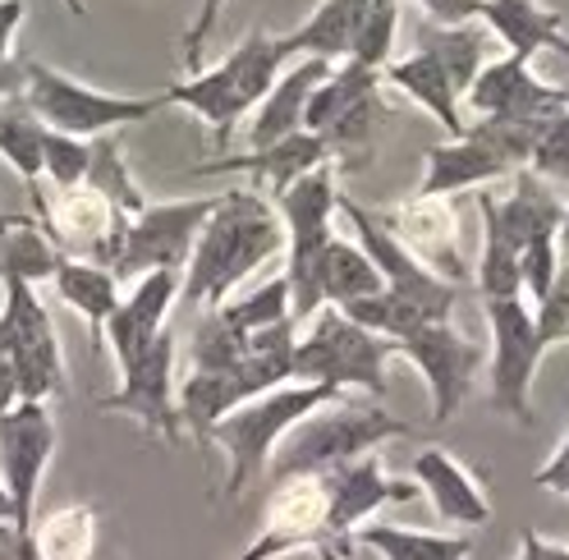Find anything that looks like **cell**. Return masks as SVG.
<instances>
[{
    "label": "cell",
    "mask_w": 569,
    "mask_h": 560,
    "mask_svg": "<svg viewBox=\"0 0 569 560\" xmlns=\"http://www.w3.org/2000/svg\"><path fill=\"white\" fill-rule=\"evenodd\" d=\"M280 249H284V226L276 207L253 189H230L217 198L211 217L193 239V253L180 276V299L202 312L221 308L230 290L243 286Z\"/></svg>",
    "instance_id": "obj_1"
},
{
    "label": "cell",
    "mask_w": 569,
    "mask_h": 560,
    "mask_svg": "<svg viewBox=\"0 0 569 560\" xmlns=\"http://www.w3.org/2000/svg\"><path fill=\"white\" fill-rule=\"evenodd\" d=\"M290 60H295L290 56V42L276 38V32L253 28L221 64L198 69V74H189L184 83L166 88L161 97H166V107L193 111L211 129L217 148H226L234 124L271 92V83L284 74V64H290Z\"/></svg>",
    "instance_id": "obj_2"
},
{
    "label": "cell",
    "mask_w": 569,
    "mask_h": 560,
    "mask_svg": "<svg viewBox=\"0 0 569 560\" xmlns=\"http://www.w3.org/2000/svg\"><path fill=\"white\" fill-rule=\"evenodd\" d=\"M396 354H400L396 340L349 322L340 308L322 303L308 318V331L295 344V381L331 387V391H363L381 404L390 396L386 363Z\"/></svg>",
    "instance_id": "obj_3"
},
{
    "label": "cell",
    "mask_w": 569,
    "mask_h": 560,
    "mask_svg": "<svg viewBox=\"0 0 569 560\" xmlns=\"http://www.w3.org/2000/svg\"><path fill=\"white\" fill-rule=\"evenodd\" d=\"M340 391L331 387H308V381H290V387H276L267 396H253L243 400L239 409H230L217 428H211V441H217L226 450V487L221 497L234 501L243 497L248 482H258L271 464V450L280 446V437L290 432L295 423H303V418L312 409L331 404ZM207 441V446H211Z\"/></svg>",
    "instance_id": "obj_4"
},
{
    "label": "cell",
    "mask_w": 569,
    "mask_h": 560,
    "mask_svg": "<svg viewBox=\"0 0 569 560\" xmlns=\"http://www.w3.org/2000/svg\"><path fill=\"white\" fill-rule=\"evenodd\" d=\"M390 437H409V423L390 418L381 404H340L336 396L280 437V446L271 450V478L331 473L340 464L363 460Z\"/></svg>",
    "instance_id": "obj_5"
},
{
    "label": "cell",
    "mask_w": 569,
    "mask_h": 560,
    "mask_svg": "<svg viewBox=\"0 0 569 560\" xmlns=\"http://www.w3.org/2000/svg\"><path fill=\"white\" fill-rule=\"evenodd\" d=\"M336 174L331 166L308 170L284 193H276V217L284 226V286H290V318L303 327L322 308V253L336 234Z\"/></svg>",
    "instance_id": "obj_6"
},
{
    "label": "cell",
    "mask_w": 569,
    "mask_h": 560,
    "mask_svg": "<svg viewBox=\"0 0 569 560\" xmlns=\"http://www.w3.org/2000/svg\"><path fill=\"white\" fill-rule=\"evenodd\" d=\"M538 133H542L538 120L482 116L478 124H465V133L450 138V143L427 148V170H422L418 198H450L473 184L510 180L515 170L528 166Z\"/></svg>",
    "instance_id": "obj_7"
},
{
    "label": "cell",
    "mask_w": 569,
    "mask_h": 560,
    "mask_svg": "<svg viewBox=\"0 0 569 560\" xmlns=\"http://www.w3.org/2000/svg\"><path fill=\"white\" fill-rule=\"evenodd\" d=\"M23 97L32 116H38L47 129L69 133V138H101V133H116L124 124H138L166 107V97H116V92H101L88 88L79 79L60 74V69L42 64V60H28L23 64Z\"/></svg>",
    "instance_id": "obj_8"
},
{
    "label": "cell",
    "mask_w": 569,
    "mask_h": 560,
    "mask_svg": "<svg viewBox=\"0 0 569 560\" xmlns=\"http://www.w3.org/2000/svg\"><path fill=\"white\" fill-rule=\"evenodd\" d=\"M491 327V409L515 418L519 428H532V377L547 354V344L532 322V308L519 299H482Z\"/></svg>",
    "instance_id": "obj_9"
},
{
    "label": "cell",
    "mask_w": 569,
    "mask_h": 560,
    "mask_svg": "<svg viewBox=\"0 0 569 560\" xmlns=\"http://www.w3.org/2000/svg\"><path fill=\"white\" fill-rule=\"evenodd\" d=\"M56 454V418L42 400H19L0 413V487L10 497V533L28 538L47 464Z\"/></svg>",
    "instance_id": "obj_10"
},
{
    "label": "cell",
    "mask_w": 569,
    "mask_h": 560,
    "mask_svg": "<svg viewBox=\"0 0 569 560\" xmlns=\"http://www.w3.org/2000/svg\"><path fill=\"white\" fill-rule=\"evenodd\" d=\"M217 198H184V202H148L142 212L124 226V239L111 258V276L133 280L148 276V271H184L189 253H193V239L202 230V221L211 217Z\"/></svg>",
    "instance_id": "obj_11"
},
{
    "label": "cell",
    "mask_w": 569,
    "mask_h": 560,
    "mask_svg": "<svg viewBox=\"0 0 569 560\" xmlns=\"http://www.w3.org/2000/svg\"><path fill=\"white\" fill-rule=\"evenodd\" d=\"M0 318L10 322L14 340V377L19 400H51L64 391V354L51 327V312L38 299V286L28 280H0Z\"/></svg>",
    "instance_id": "obj_12"
},
{
    "label": "cell",
    "mask_w": 569,
    "mask_h": 560,
    "mask_svg": "<svg viewBox=\"0 0 569 560\" xmlns=\"http://www.w3.org/2000/svg\"><path fill=\"white\" fill-rule=\"evenodd\" d=\"M400 354L413 359V368L427 381V391H432V423H450V418L465 409L473 381H478V372L487 363V349L478 340H469L450 318L446 322H427L413 336H405Z\"/></svg>",
    "instance_id": "obj_13"
},
{
    "label": "cell",
    "mask_w": 569,
    "mask_h": 560,
    "mask_svg": "<svg viewBox=\"0 0 569 560\" xmlns=\"http://www.w3.org/2000/svg\"><path fill=\"white\" fill-rule=\"evenodd\" d=\"M336 212L349 217L353 239H359V249L368 253V262L381 276V290L409 299L413 308L427 312V318H450V312H455V286H450V280H441V276H432L427 267H418L400 249V243L386 234V226L377 221V212H368V207L353 202L349 193H336Z\"/></svg>",
    "instance_id": "obj_14"
},
{
    "label": "cell",
    "mask_w": 569,
    "mask_h": 560,
    "mask_svg": "<svg viewBox=\"0 0 569 560\" xmlns=\"http://www.w3.org/2000/svg\"><path fill=\"white\" fill-rule=\"evenodd\" d=\"M299 547H327V473L271 478L262 533L234 560H280Z\"/></svg>",
    "instance_id": "obj_15"
},
{
    "label": "cell",
    "mask_w": 569,
    "mask_h": 560,
    "mask_svg": "<svg viewBox=\"0 0 569 560\" xmlns=\"http://www.w3.org/2000/svg\"><path fill=\"white\" fill-rule=\"evenodd\" d=\"M97 409L101 413H129L152 437H161L170 446L184 437L180 413H174V331L170 327L142 349L129 368H120L116 396H106Z\"/></svg>",
    "instance_id": "obj_16"
},
{
    "label": "cell",
    "mask_w": 569,
    "mask_h": 560,
    "mask_svg": "<svg viewBox=\"0 0 569 560\" xmlns=\"http://www.w3.org/2000/svg\"><path fill=\"white\" fill-rule=\"evenodd\" d=\"M413 501V482L390 478L381 460L363 454L353 464H340L327 473V547L345 560L353 556V529L368 523L381 506Z\"/></svg>",
    "instance_id": "obj_17"
},
{
    "label": "cell",
    "mask_w": 569,
    "mask_h": 560,
    "mask_svg": "<svg viewBox=\"0 0 569 560\" xmlns=\"http://www.w3.org/2000/svg\"><path fill=\"white\" fill-rule=\"evenodd\" d=\"M465 101L478 116H501V120H556L569 111V88H556L547 79L532 74V64L519 56L506 60H487L478 69V79L469 83Z\"/></svg>",
    "instance_id": "obj_18"
},
{
    "label": "cell",
    "mask_w": 569,
    "mask_h": 560,
    "mask_svg": "<svg viewBox=\"0 0 569 560\" xmlns=\"http://www.w3.org/2000/svg\"><path fill=\"white\" fill-rule=\"evenodd\" d=\"M377 221L386 226V234L396 239L418 267L450 280V286L465 280L469 267H465V253H459V230H455L450 198H418L413 193L409 202H400L396 212H386Z\"/></svg>",
    "instance_id": "obj_19"
},
{
    "label": "cell",
    "mask_w": 569,
    "mask_h": 560,
    "mask_svg": "<svg viewBox=\"0 0 569 560\" xmlns=\"http://www.w3.org/2000/svg\"><path fill=\"white\" fill-rule=\"evenodd\" d=\"M174 299H180V271H148L133 280L129 294H120L116 312L101 327L106 344H111V354H116V368H129L142 349L166 331Z\"/></svg>",
    "instance_id": "obj_20"
},
{
    "label": "cell",
    "mask_w": 569,
    "mask_h": 560,
    "mask_svg": "<svg viewBox=\"0 0 569 560\" xmlns=\"http://www.w3.org/2000/svg\"><path fill=\"white\" fill-rule=\"evenodd\" d=\"M331 166V152L322 143V133H290L280 138V143H267V148H248L239 157H217L207 166H193V174H248L253 184H262L271 198L284 193L295 180H303L308 170H322Z\"/></svg>",
    "instance_id": "obj_21"
},
{
    "label": "cell",
    "mask_w": 569,
    "mask_h": 560,
    "mask_svg": "<svg viewBox=\"0 0 569 560\" xmlns=\"http://www.w3.org/2000/svg\"><path fill=\"white\" fill-rule=\"evenodd\" d=\"M413 487H422L432 510L446 523H459V529H482V523H491V506L482 497V487L441 446H427L413 454Z\"/></svg>",
    "instance_id": "obj_22"
},
{
    "label": "cell",
    "mask_w": 569,
    "mask_h": 560,
    "mask_svg": "<svg viewBox=\"0 0 569 560\" xmlns=\"http://www.w3.org/2000/svg\"><path fill=\"white\" fill-rule=\"evenodd\" d=\"M331 74V60H317V56H299L284 64V74L271 83V92L253 107V124H248V148H267L280 143L303 129V107L312 88Z\"/></svg>",
    "instance_id": "obj_23"
},
{
    "label": "cell",
    "mask_w": 569,
    "mask_h": 560,
    "mask_svg": "<svg viewBox=\"0 0 569 560\" xmlns=\"http://www.w3.org/2000/svg\"><path fill=\"white\" fill-rule=\"evenodd\" d=\"M478 23H487L496 38L506 42V51L519 56V60H532L538 51L569 56L565 19L556 10H547L542 0H482V6H478Z\"/></svg>",
    "instance_id": "obj_24"
},
{
    "label": "cell",
    "mask_w": 569,
    "mask_h": 560,
    "mask_svg": "<svg viewBox=\"0 0 569 560\" xmlns=\"http://www.w3.org/2000/svg\"><path fill=\"white\" fill-rule=\"evenodd\" d=\"M381 79L396 83L400 92H409L441 129H450V138L465 133V116H459V92H455V83H450V74L441 69L437 56H427V51L413 47L409 56L390 60V64L381 69Z\"/></svg>",
    "instance_id": "obj_25"
},
{
    "label": "cell",
    "mask_w": 569,
    "mask_h": 560,
    "mask_svg": "<svg viewBox=\"0 0 569 560\" xmlns=\"http://www.w3.org/2000/svg\"><path fill=\"white\" fill-rule=\"evenodd\" d=\"M243 400H253V396H248L239 372H202V368H193L184 377V387L174 391V413H180V428L193 432L198 446H207L211 428H217L230 409H239Z\"/></svg>",
    "instance_id": "obj_26"
},
{
    "label": "cell",
    "mask_w": 569,
    "mask_h": 560,
    "mask_svg": "<svg viewBox=\"0 0 569 560\" xmlns=\"http://www.w3.org/2000/svg\"><path fill=\"white\" fill-rule=\"evenodd\" d=\"M47 286L56 290V299L64 308H74L79 318L88 322L92 349H101V327H106V318H111L116 303H120V280L106 267H97V262L60 258V267H56V276L47 280Z\"/></svg>",
    "instance_id": "obj_27"
},
{
    "label": "cell",
    "mask_w": 569,
    "mask_h": 560,
    "mask_svg": "<svg viewBox=\"0 0 569 560\" xmlns=\"http://www.w3.org/2000/svg\"><path fill=\"white\" fill-rule=\"evenodd\" d=\"M353 547H368L381 560H469L473 538L465 533H422V529H400V523H359L353 529Z\"/></svg>",
    "instance_id": "obj_28"
},
{
    "label": "cell",
    "mask_w": 569,
    "mask_h": 560,
    "mask_svg": "<svg viewBox=\"0 0 569 560\" xmlns=\"http://www.w3.org/2000/svg\"><path fill=\"white\" fill-rule=\"evenodd\" d=\"M363 10L368 0H322L299 32H290V56H317V60H349V47H353V32L363 23Z\"/></svg>",
    "instance_id": "obj_29"
},
{
    "label": "cell",
    "mask_w": 569,
    "mask_h": 560,
    "mask_svg": "<svg viewBox=\"0 0 569 560\" xmlns=\"http://www.w3.org/2000/svg\"><path fill=\"white\" fill-rule=\"evenodd\" d=\"M413 47L427 51V56H437L441 69L450 74V83H455V92L465 97L469 83L478 79V69L487 64V28L482 23H455V28H446V23L427 19V23H418Z\"/></svg>",
    "instance_id": "obj_30"
},
{
    "label": "cell",
    "mask_w": 569,
    "mask_h": 560,
    "mask_svg": "<svg viewBox=\"0 0 569 560\" xmlns=\"http://www.w3.org/2000/svg\"><path fill=\"white\" fill-rule=\"evenodd\" d=\"M386 120H390V107L381 101V92L363 97L359 107H349V111H345V116H340V120H336V124L322 133V143H327L331 161H336L345 174H353V170L372 166Z\"/></svg>",
    "instance_id": "obj_31"
},
{
    "label": "cell",
    "mask_w": 569,
    "mask_h": 560,
    "mask_svg": "<svg viewBox=\"0 0 569 560\" xmlns=\"http://www.w3.org/2000/svg\"><path fill=\"white\" fill-rule=\"evenodd\" d=\"M372 92H381V69L353 64V60L331 64V74L312 88L308 107H303V129L308 133H327L349 107H359V101L372 97Z\"/></svg>",
    "instance_id": "obj_32"
},
{
    "label": "cell",
    "mask_w": 569,
    "mask_h": 560,
    "mask_svg": "<svg viewBox=\"0 0 569 560\" xmlns=\"http://www.w3.org/2000/svg\"><path fill=\"white\" fill-rule=\"evenodd\" d=\"M381 290V276L377 267L368 262V253L359 249V239H345V234H331L327 253H322V299L331 308H345L353 299H368Z\"/></svg>",
    "instance_id": "obj_33"
},
{
    "label": "cell",
    "mask_w": 569,
    "mask_h": 560,
    "mask_svg": "<svg viewBox=\"0 0 569 560\" xmlns=\"http://www.w3.org/2000/svg\"><path fill=\"white\" fill-rule=\"evenodd\" d=\"M83 184L92 193H101L106 202H111V212H120L129 221L142 212V207H148V198H142L138 180L129 174L124 152H120V143L111 133H101V138H92V143H88V174H83Z\"/></svg>",
    "instance_id": "obj_34"
},
{
    "label": "cell",
    "mask_w": 569,
    "mask_h": 560,
    "mask_svg": "<svg viewBox=\"0 0 569 560\" xmlns=\"http://www.w3.org/2000/svg\"><path fill=\"white\" fill-rule=\"evenodd\" d=\"M42 133L47 124L32 116L23 92L0 101V157L19 170V180H28V189L42 180Z\"/></svg>",
    "instance_id": "obj_35"
},
{
    "label": "cell",
    "mask_w": 569,
    "mask_h": 560,
    "mask_svg": "<svg viewBox=\"0 0 569 560\" xmlns=\"http://www.w3.org/2000/svg\"><path fill=\"white\" fill-rule=\"evenodd\" d=\"M60 249L38 230V226H10L0 217V280H28V286H42L60 267Z\"/></svg>",
    "instance_id": "obj_36"
},
{
    "label": "cell",
    "mask_w": 569,
    "mask_h": 560,
    "mask_svg": "<svg viewBox=\"0 0 569 560\" xmlns=\"http://www.w3.org/2000/svg\"><path fill=\"white\" fill-rule=\"evenodd\" d=\"M32 547L42 560H88L97 547V510L92 506H64L32 523Z\"/></svg>",
    "instance_id": "obj_37"
},
{
    "label": "cell",
    "mask_w": 569,
    "mask_h": 560,
    "mask_svg": "<svg viewBox=\"0 0 569 560\" xmlns=\"http://www.w3.org/2000/svg\"><path fill=\"white\" fill-rule=\"evenodd\" d=\"M211 312H217V318H221L230 331H239V336L262 331V327H276V322H295V318H290V286H284V276H271L267 286L248 290L243 299H226L221 308H211Z\"/></svg>",
    "instance_id": "obj_38"
},
{
    "label": "cell",
    "mask_w": 569,
    "mask_h": 560,
    "mask_svg": "<svg viewBox=\"0 0 569 560\" xmlns=\"http://www.w3.org/2000/svg\"><path fill=\"white\" fill-rule=\"evenodd\" d=\"M396 32H400V0H368L363 23L353 32L349 60L368 69H386L396 60Z\"/></svg>",
    "instance_id": "obj_39"
},
{
    "label": "cell",
    "mask_w": 569,
    "mask_h": 560,
    "mask_svg": "<svg viewBox=\"0 0 569 560\" xmlns=\"http://www.w3.org/2000/svg\"><path fill=\"white\" fill-rule=\"evenodd\" d=\"M189 354H193V368H202V372H239V363H243V336L230 331L217 312H207V318L193 327Z\"/></svg>",
    "instance_id": "obj_40"
},
{
    "label": "cell",
    "mask_w": 569,
    "mask_h": 560,
    "mask_svg": "<svg viewBox=\"0 0 569 560\" xmlns=\"http://www.w3.org/2000/svg\"><path fill=\"white\" fill-rule=\"evenodd\" d=\"M42 174L56 189L83 184V174H88V143H83V138H69V133L47 129L42 133Z\"/></svg>",
    "instance_id": "obj_41"
},
{
    "label": "cell",
    "mask_w": 569,
    "mask_h": 560,
    "mask_svg": "<svg viewBox=\"0 0 569 560\" xmlns=\"http://www.w3.org/2000/svg\"><path fill=\"white\" fill-rule=\"evenodd\" d=\"M523 170H532L547 184L569 180V111H560L556 120L542 124V133H538V143H532V157H528Z\"/></svg>",
    "instance_id": "obj_42"
},
{
    "label": "cell",
    "mask_w": 569,
    "mask_h": 560,
    "mask_svg": "<svg viewBox=\"0 0 569 560\" xmlns=\"http://www.w3.org/2000/svg\"><path fill=\"white\" fill-rule=\"evenodd\" d=\"M532 322H538V336L547 349L569 344V267L565 262L551 280V290L538 299V308H532Z\"/></svg>",
    "instance_id": "obj_43"
},
{
    "label": "cell",
    "mask_w": 569,
    "mask_h": 560,
    "mask_svg": "<svg viewBox=\"0 0 569 560\" xmlns=\"http://www.w3.org/2000/svg\"><path fill=\"white\" fill-rule=\"evenodd\" d=\"M221 6H226V0H202V10L193 19V28H189V38H184V64H189V74H198V69H202V47H207L211 28H217V19H221Z\"/></svg>",
    "instance_id": "obj_44"
},
{
    "label": "cell",
    "mask_w": 569,
    "mask_h": 560,
    "mask_svg": "<svg viewBox=\"0 0 569 560\" xmlns=\"http://www.w3.org/2000/svg\"><path fill=\"white\" fill-rule=\"evenodd\" d=\"M413 6L427 19H432V23L455 28V23H478V6H482V0H413Z\"/></svg>",
    "instance_id": "obj_45"
},
{
    "label": "cell",
    "mask_w": 569,
    "mask_h": 560,
    "mask_svg": "<svg viewBox=\"0 0 569 560\" xmlns=\"http://www.w3.org/2000/svg\"><path fill=\"white\" fill-rule=\"evenodd\" d=\"M10 404H19V377H14V340H10V322L0 318V413Z\"/></svg>",
    "instance_id": "obj_46"
},
{
    "label": "cell",
    "mask_w": 569,
    "mask_h": 560,
    "mask_svg": "<svg viewBox=\"0 0 569 560\" xmlns=\"http://www.w3.org/2000/svg\"><path fill=\"white\" fill-rule=\"evenodd\" d=\"M532 482L542 487V492H556V497H569V432H565V441L556 446V454L551 460L532 473Z\"/></svg>",
    "instance_id": "obj_47"
},
{
    "label": "cell",
    "mask_w": 569,
    "mask_h": 560,
    "mask_svg": "<svg viewBox=\"0 0 569 560\" xmlns=\"http://www.w3.org/2000/svg\"><path fill=\"white\" fill-rule=\"evenodd\" d=\"M515 560H569V547L547 542L538 529H523L519 533V556Z\"/></svg>",
    "instance_id": "obj_48"
},
{
    "label": "cell",
    "mask_w": 569,
    "mask_h": 560,
    "mask_svg": "<svg viewBox=\"0 0 569 560\" xmlns=\"http://www.w3.org/2000/svg\"><path fill=\"white\" fill-rule=\"evenodd\" d=\"M23 19H28V6H23V0H0V60L14 56L10 47H14V32H19Z\"/></svg>",
    "instance_id": "obj_49"
},
{
    "label": "cell",
    "mask_w": 569,
    "mask_h": 560,
    "mask_svg": "<svg viewBox=\"0 0 569 560\" xmlns=\"http://www.w3.org/2000/svg\"><path fill=\"white\" fill-rule=\"evenodd\" d=\"M23 64H28V60H19V56L0 60V101L14 97V92H23Z\"/></svg>",
    "instance_id": "obj_50"
},
{
    "label": "cell",
    "mask_w": 569,
    "mask_h": 560,
    "mask_svg": "<svg viewBox=\"0 0 569 560\" xmlns=\"http://www.w3.org/2000/svg\"><path fill=\"white\" fill-rule=\"evenodd\" d=\"M6 560H42L38 547H32V533H28V538H14V533H10V542H6Z\"/></svg>",
    "instance_id": "obj_51"
},
{
    "label": "cell",
    "mask_w": 569,
    "mask_h": 560,
    "mask_svg": "<svg viewBox=\"0 0 569 560\" xmlns=\"http://www.w3.org/2000/svg\"><path fill=\"white\" fill-rule=\"evenodd\" d=\"M556 249H560V262L569 267V202H565V217H560V230H556Z\"/></svg>",
    "instance_id": "obj_52"
},
{
    "label": "cell",
    "mask_w": 569,
    "mask_h": 560,
    "mask_svg": "<svg viewBox=\"0 0 569 560\" xmlns=\"http://www.w3.org/2000/svg\"><path fill=\"white\" fill-rule=\"evenodd\" d=\"M10 497H6V487H0V529H10Z\"/></svg>",
    "instance_id": "obj_53"
},
{
    "label": "cell",
    "mask_w": 569,
    "mask_h": 560,
    "mask_svg": "<svg viewBox=\"0 0 569 560\" xmlns=\"http://www.w3.org/2000/svg\"><path fill=\"white\" fill-rule=\"evenodd\" d=\"M64 10H69V14H79V19L88 14V6H83V0H64Z\"/></svg>",
    "instance_id": "obj_54"
},
{
    "label": "cell",
    "mask_w": 569,
    "mask_h": 560,
    "mask_svg": "<svg viewBox=\"0 0 569 560\" xmlns=\"http://www.w3.org/2000/svg\"><path fill=\"white\" fill-rule=\"evenodd\" d=\"M317 556H322V560H345L340 551H331V547H317Z\"/></svg>",
    "instance_id": "obj_55"
},
{
    "label": "cell",
    "mask_w": 569,
    "mask_h": 560,
    "mask_svg": "<svg viewBox=\"0 0 569 560\" xmlns=\"http://www.w3.org/2000/svg\"><path fill=\"white\" fill-rule=\"evenodd\" d=\"M0 560H6V556H0Z\"/></svg>",
    "instance_id": "obj_56"
}]
</instances>
